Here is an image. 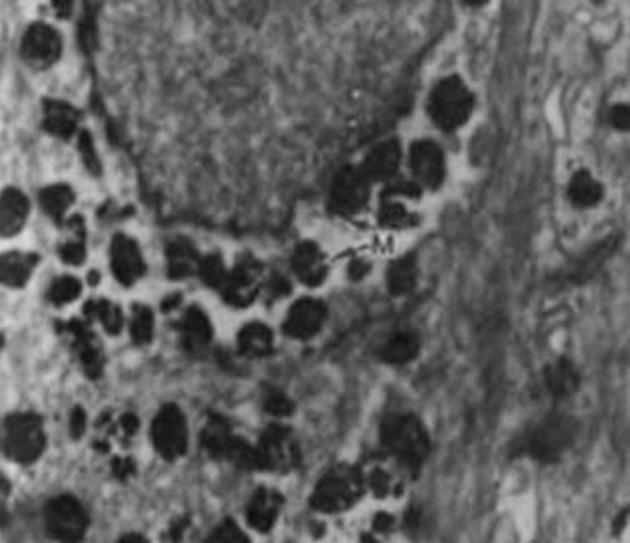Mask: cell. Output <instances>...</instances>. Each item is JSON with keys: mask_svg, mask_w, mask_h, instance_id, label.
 Segmentation results:
<instances>
[{"mask_svg": "<svg viewBox=\"0 0 630 543\" xmlns=\"http://www.w3.org/2000/svg\"><path fill=\"white\" fill-rule=\"evenodd\" d=\"M380 440L383 449L412 473H417L428 461L430 452L428 430L414 415L387 416L381 424Z\"/></svg>", "mask_w": 630, "mask_h": 543, "instance_id": "1", "label": "cell"}, {"mask_svg": "<svg viewBox=\"0 0 630 543\" xmlns=\"http://www.w3.org/2000/svg\"><path fill=\"white\" fill-rule=\"evenodd\" d=\"M578 434L576 422L566 415H551L539 425L532 426L517 440L513 452L527 456L542 464L558 462L563 454L570 449Z\"/></svg>", "mask_w": 630, "mask_h": 543, "instance_id": "2", "label": "cell"}, {"mask_svg": "<svg viewBox=\"0 0 630 543\" xmlns=\"http://www.w3.org/2000/svg\"><path fill=\"white\" fill-rule=\"evenodd\" d=\"M475 97L456 75L440 80L429 97V116L442 130L460 129L471 118Z\"/></svg>", "mask_w": 630, "mask_h": 543, "instance_id": "3", "label": "cell"}, {"mask_svg": "<svg viewBox=\"0 0 630 543\" xmlns=\"http://www.w3.org/2000/svg\"><path fill=\"white\" fill-rule=\"evenodd\" d=\"M365 491V477L353 466H337L315 486L310 505L322 513H341L359 501Z\"/></svg>", "mask_w": 630, "mask_h": 543, "instance_id": "4", "label": "cell"}, {"mask_svg": "<svg viewBox=\"0 0 630 543\" xmlns=\"http://www.w3.org/2000/svg\"><path fill=\"white\" fill-rule=\"evenodd\" d=\"M46 446L41 418L35 414H14L4 422L2 449L19 464H33Z\"/></svg>", "mask_w": 630, "mask_h": 543, "instance_id": "5", "label": "cell"}, {"mask_svg": "<svg viewBox=\"0 0 630 543\" xmlns=\"http://www.w3.org/2000/svg\"><path fill=\"white\" fill-rule=\"evenodd\" d=\"M260 471L290 473L300 464V449L290 428L282 425L268 426L263 432L260 444L256 446Z\"/></svg>", "mask_w": 630, "mask_h": 543, "instance_id": "6", "label": "cell"}, {"mask_svg": "<svg viewBox=\"0 0 630 543\" xmlns=\"http://www.w3.org/2000/svg\"><path fill=\"white\" fill-rule=\"evenodd\" d=\"M45 525L51 538L61 542H78L84 538L88 517L77 497H53L45 509Z\"/></svg>", "mask_w": 630, "mask_h": 543, "instance_id": "7", "label": "cell"}, {"mask_svg": "<svg viewBox=\"0 0 630 543\" xmlns=\"http://www.w3.org/2000/svg\"><path fill=\"white\" fill-rule=\"evenodd\" d=\"M151 440L156 452L167 461H175L187 452V420L177 405H165L158 412L151 425Z\"/></svg>", "mask_w": 630, "mask_h": 543, "instance_id": "8", "label": "cell"}, {"mask_svg": "<svg viewBox=\"0 0 630 543\" xmlns=\"http://www.w3.org/2000/svg\"><path fill=\"white\" fill-rule=\"evenodd\" d=\"M369 199V179L361 168L346 166L334 178L329 209L337 215H355L365 209Z\"/></svg>", "mask_w": 630, "mask_h": 543, "instance_id": "9", "label": "cell"}, {"mask_svg": "<svg viewBox=\"0 0 630 543\" xmlns=\"http://www.w3.org/2000/svg\"><path fill=\"white\" fill-rule=\"evenodd\" d=\"M63 41L53 26L35 23L27 27L21 41V56L36 70H45L60 59Z\"/></svg>", "mask_w": 630, "mask_h": 543, "instance_id": "10", "label": "cell"}, {"mask_svg": "<svg viewBox=\"0 0 630 543\" xmlns=\"http://www.w3.org/2000/svg\"><path fill=\"white\" fill-rule=\"evenodd\" d=\"M263 266L260 261L244 256L238 261L234 270L227 272L226 282L221 292L224 302L232 307H248L260 293Z\"/></svg>", "mask_w": 630, "mask_h": 543, "instance_id": "11", "label": "cell"}, {"mask_svg": "<svg viewBox=\"0 0 630 543\" xmlns=\"http://www.w3.org/2000/svg\"><path fill=\"white\" fill-rule=\"evenodd\" d=\"M410 169L420 185L426 189H439L446 177V161L439 144L429 139H420L410 146Z\"/></svg>", "mask_w": 630, "mask_h": 543, "instance_id": "12", "label": "cell"}, {"mask_svg": "<svg viewBox=\"0 0 630 543\" xmlns=\"http://www.w3.org/2000/svg\"><path fill=\"white\" fill-rule=\"evenodd\" d=\"M327 319V307L315 298H300L286 313L284 332L297 341H307L321 332Z\"/></svg>", "mask_w": 630, "mask_h": 543, "instance_id": "13", "label": "cell"}, {"mask_svg": "<svg viewBox=\"0 0 630 543\" xmlns=\"http://www.w3.org/2000/svg\"><path fill=\"white\" fill-rule=\"evenodd\" d=\"M110 270L124 286H132L144 272L143 254L136 241L126 234H116L110 242Z\"/></svg>", "mask_w": 630, "mask_h": 543, "instance_id": "14", "label": "cell"}, {"mask_svg": "<svg viewBox=\"0 0 630 543\" xmlns=\"http://www.w3.org/2000/svg\"><path fill=\"white\" fill-rule=\"evenodd\" d=\"M292 270L298 280L307 286H319L329 274V266L321 248L314 242H300L292 256Z\"/></svg>", "mask_w": 630, "mask_h": 543, "instance_id": "15", "label": "cell"}, {"mask_svg": "<svg viewBox=\"0 0 630 543\" xmlns=\"http://www.w3.org/2000/svg\"><path fill=\"white\" fill-rule=\"evenodd\" d=\"M400 158H402V151L397 139L380 142L365 158L361 169L369 181H387V179H392L395 173L398 171Z\"/></svg>", "mask_w": 630, "mask_h": 543, "instance_id": "16", "label": "cell"}, {"mask_svg": "<svg viewBox=\"0 0 630 543\" xmlns=\"http://www.w3.org/2000/svg\"><path fill=\"white\" fill-rule=\"evenodd\" d=\"M284 507V497L274 489L260 487L251 497L246 508V518L251 528L256 532L266 533L274 528L278 513Z\"/></svg>", "mask_w": 630, "mask_h": 543, "instance_id": "17", "label": "cell"}, {"mask_svg": "<svg viewBox=\"0 0 630 543\" xmlns=\"http://www.w3.org/2000/svg\"><path fill=\"white\" fill-rule=\"evenodd\" d=\"M68 331L72 332L75 349L78 353L85 374L90 379L100 378L104 371V354L100 351V345L97 343L96 335L78 320H72L68 323Z\"/></svg>", "mask_w": 630, "mask_h": 543, "instance_id": "18", "label": "cell"}, {"mask_svg": "<svg viewBox=\"0 0 630 543\" xmlns=\"http://www.w3.org/2000/svg\"><path fill=\"white\" fill-rule=\"evenodd\" d=\"M180 331L183 347L191 354H201L212 341L211 320L199 307H191L185 312Z\"/></svg>", "mask_w": 630, "mask_h": 543, "instance_id": "19", "label": "cell"}, {"mask_svg": "<svg viewBox=\"0 0 630 543\" xmlns=\"http://www.w3.org/2000/svg\"><path fill=\"white\" fill-rule=\"evenodd\" d=\"M43 108V128L57 138L70 139L82 118L80 110L63 100H46Z\"/></svg>", "mask_w": 630, "mask_h": 543, "instance_id": "20", "label": "cell"}, {"mask_svg": "<svg viewBox=\"0 0 630 543\" xmlns=\"http://www.w3.org/2000/svg\"><path fill=\"white\" fill-rule=\"evenodd\" d=\"M201 256L189 239L177 237L167 248L168 276L171 280H185L199 272Z\"/></svg>", "mask_w": 630, "mask_h": 543, "instance_id": "21", "label": "cell"}, {"mask_svg": "<svg viewBox=\"0 0 630 543\" xmlns=\"http://www.w3.org/2000/svg\"><path fill=\"white\" fill-rule=\"evenodd\" d=\"M29 215V201L21 190L7 189L2 193L0 231L2 236H15L25 227Z\"/></svg>", "mask_w": 630, "mask_h": 543, "instance_id": "22", "label": "cell"}, {"mask_svg": "<svg viewBox=\"0 0 630 543\" xmlns=\"http://www.w3.org/2000/svg\"><path fill=\"white\" fill-rule=\"evenodd\" d=\"M544 378H546L547 390L551 391L553 396L556 398H566L574 394L582 383L578 369L566 357H561L556 363L549 364L544 371Z\"/></svg>", "mask_w": 630, "mask_h": 543, "instance_id": "23", "label": "cell"}, {"mask_svg": "<svg viewBox=\"0 0 630 543\" xmlns=\"http://www.w3.org/2000/svg\"><path fill=\"white\" fill-rule=\"evenodd\" d=\"M234 438L236 435H232L229 422H226L221 415H212L202 430L201 444L211 457L226 459Z\"/></svg>", "mask_w": 630, "mask_h": 543, "instance_id": "24", "label": "cell"}, {"mask_svg": "<svg viewBox=\"0 0 630 543\" xmlns=\"http://www.w3.org/2000/svg\"><path fill=\"white\" fill-rule=\"evenodd\" d=\"M239 353L248 357L272 354L274 349V332L260 322L244 325L238 333Z\"/></svg>", "mask_w": 630, "mask_h": 543, "instance_id": "25", "label": "cell"}, {"mask_svg": "<svg viewBox=\"0 0 630 543\" xmlns=\"http://www.w3.org/2000/svg\"><path fill=\"white\" fill-rule=\"evenodd\" d=\"M36 254L31 252H7L2 256V283L9 288H23L36 268Z\"/></svg>", "mask_w": 630, "mask_h": 543, "instance_id": "26", "label": "cell"}, {"mask_svg": "<svg viewBox=\"0 0 630 543\" xmlns=\"http://www.w3.org/2000/svg\"><path fill=\"white\" fill-rule=\"evenodd\" d=\"M571 203L578 209H590L604 199V187L586 169L576 171L568 187Z\"/></svg>", "mask_w": 630, "mask_h": 543, "instance_id": "27", "label": "cell"}, {"mask_svg": "<svg viewBox=\"0 0 630 543\" xmlns=\"http://www.w3.org/2000/svg\"><path fill=\"white\" fill-rule=\"evenodd\" d=\"M418 351H420V343H418V337L416 333L400 332V333L393 335L392 339L383 345L380 357L381 361L387 364L400 366V364H407V363L414 361Z\"/></svg>", "mask_w": 630, "mask_h": 543, "instance_id": "28", "label": "cell"}, {"mask_svg": "<svg viewBox=\"0 0 630 543\" xmlns=\"http://www.w3.org/2000/svg\"><path fill=\"white\" fill-rule=\"evenodd\" d=\"M390 293L395 296L410 293L417 283V262L414 256H405L395 261L387 276Z\"/></svg>", "mask_w": 630, "mask_h": 543, "instance_id": "29", "label": "cell"}, {"mask_svg": "<svg viewBox=\"0 0 630 543\" xmlns=\"http://www.w3.org/2000/svg\"><path fill=\"white\" fill-rule=\"evenodd\" d=\"M73 200H75L73 190L68 185H63V183L46 187V189L41 190V193H39V203H41L43 210L57 222H60L61 219L65 217V213L68 212Z\"/></svg>", "mask_w": 630, "mask_h": 543, "instance_id": "30", "label": "cell"}, {"mask_svg": "<svg viewBox=\"0 0 630 543\" xmlns=\"http://www.w3.org/2000/svg\"><path fill=\"white\" fill-rule=\"evenodd\" d=\"M87 317H94L102 323V327L106 329L110 335H118L124 327V315L120 312V308L108 302V300H90L84 308Z\"/></svg>", "mask_w": 630, "mask_h": 543, "instance_id": "31", "label": "cell"}, {"mask_svg": "<svg viewBox=\"0 0 630 543\" xmlns=\"http://www.w3.org/2000/svg\"><path fill=\"white\" fill-rule=\"evenodd\" d=\"M131 339L138 345H146L153 341L155 333V317L153 312L144 305H134L132 308Z\"/></svg>", "mask_w": 630, "mask_h": 543, "instance_id": "32", "label": "cell"}, {"mask_svg": "<svg viewBox=\"0 0 630 543\" xmlns=\"http://www.w3.org/2000/svg\"><path fill=\"white\" fill-rule=\"evenodd\" d=\"M612 246H615V241H614V239L605 241V242L598 244L594 251H590V252L576 264L574 272H570L571 282H574V283H583L584 280H588V276L594 274L596 266L602 264L604 258H606V256L610 254Z\"/></svg>", "mask_w": 630, "mask_h": 543, "instance_id": "33", "label": "cell"}, {"mask_svg": "<svg viewBox=\"0 0 630 543\" xmlns=\"http://www.w3.org/2000/svg\"><path fill=\"white\" fill-rule=\"evenodd\" d=\"M80 295L82 283L75 276H61L49 286L48 300L57 307L72 303Z\"/></svg>", "mask_w": 630, "mask_h": 543, "instance_id": "34", "label": "cell"}, {"mask_svg": "<svg viewBox=\"0 0 630 543\" xmlns=\"http://www.w3.org/2000/svg\"><path fill=\"white\" fill-rule=\"evenodd\" d=\"M199 274H201L203 283L207 284V286L221 290L227 278V272L226 268H224L222 258L219 254H209L207 258H203L201 261Z\"/></svg>", "mask_w": 630, "mask_h": 543, "instance_id": "35", "label": "cell"}, {"mask_svg": "<svg viewBox=\"0 0 630 543\" xmlns=\"http://www.w3.org/2000/svg\"><path fill=\"white\" fill-rule=\"evenodd\" d=\"M263 408L266 414L274 415V416H288L294 414L295 405L285 393L270 388L263 396Z\"/></svg>", "mask_w": 630, "mask_h": 543, "instance_id": "36", "label": "cell"}, {"mask_svg": "<svg viewBox=\"0 0 630 543\" xmlns=\"http://www.w3.org/2000/svg\"><path fill=\"white\" fill-rule=\"evenodd\" d=\"M380 224L392 229H402L410 225V213L402 203L385 201L381 205Z\"/></svg>", "mask_w": 630, "mask_h": 543, "instance_id": "37", "label": "cell"}, {"mask_svg": "<svg viewBox=\"0 0 630 543\" xmlns=\"http://www.w3.org/2000/svg\"><path fill=\"white\" fill-rule=\"evenodd\" d=\"M78 149H80V154H82V159H84V165L87 166V169H88L92 175H100V159H98V156H97L94 141H92V136H90L88 130H84V132L80 134Z\"/></svg>", "mask_w": 630, "mask_h": 543, "instance_id": "38", "label": "cell"}, {"mask_svg": "<svg viewBox=\"0 0 630 543\" xmlns=\"http://www.w3.org/2000/svg\"><path fill=\"white\" fill-rule=\"evenodd\" d=\"M212 542H246L248 537L239 530L234 521L226 520L221 527L215 528L214 533L209 537Z\"/></svg>", "mask_w": 630, "mask_h": 543, "instance_id": "39", "label": "cell"}, {"mask_svg": "<svg viewBox=\"0 0 630 543\" xmlns=\"http://www.w3.org/2000/svg\"><path fill=\"white\" fill-rule=\"evenodd\" d=\"M58 252H60V258L63 262L72 264V266H80L84 262L85 254H87L84 239L65 242Z\"/></svg>", "mask_w": 630, "mask_h": 543, "instance_id": "40", "label": "cell"}, {"mask_svg": "<svg viewBox=\"0 0 630 543\" xmlns=\"http://www.w3.org/2000/svg\"><path fill=\"white\" fill-rule=\"evenodd\" d=\"M80 43L87 53H90L97 45L96 17L94 14H84L82 23H80Z\"/></svg>", "mask_w": 630, "mask_h": 543, "instance_id": "41", "label": "cell"}, {"mask_svg": "<svg viewBox=\"0 0 630 543\" xmlns=\"http://www.w3.org/2000/svg\"><path fill=\"white\" fill-rule=\"evenodd\" d=\"M390 476L381 469H375L369 476V486L377 497H387L390 491Z\"/></svg>", "mask_w": 630, "mask_h": 543, "instance_id": "42", "label": "cell"}, {"mask_svg": "<svg viewBox=\"0 0 630 543\" xmlns=\"http://www.w3.org/2000/svg\"><path fill=\"white\" fill-rule=\"evenodd\" d=\"M610 122L612 126L618 130L629 129L630 124V110L629 106L625 104H618V106L612 107L610 110Z\"/></svg>", "mask_w": 630, "mask_h": 543, "instance_id": "43", "label": "cell"}, {"mask_svg": "<svg viewBox=\"0 0 630 543\" xmlns=\"http://www.w3.org/2000/svg\"><path fill=\"white\" fill-rule=\"evenodd\" d=\"M387 195H407V197H418L420 195V187L417 185L416 181H408V179H398L397 183L390 185L387 189Z\"/></svg>", "mask_w": 630, "mask_h": 543, "instance_id": "44", "label": "cell"}, {"mask_svg": "<svg viewBox=\"0 0 630 543\" xmlns=\"http://www.w3.org/2000/svg\"><path fill=\"white\" fill-rule=\"evenodd\" d=\"M87 428V414L80 406H77L70 415V434L73 438H80Z\"/></svg>", "mask_w": 630, "mask_h": 543, "instance_id": "45", "label": "cell"}, {"mask_svg": "<svg viewBox=\"0 0 630 543\" xmlns=\"http://www.w3.org/2000/svg\"><path fill=\"white\" fill-rule=\"evenodd\" d=\"M112 473L119 479H128L129 476L136 473V466L131 459H114L112 462Z\"/></svg>", "mask_w": 630, "mask_h": 543, "instance_id": "46", "label": "cell"}, {"mask_svg": "<svg viewBox=\"0 0 630 543\" xmlns=\"http://www.w3.org/2000/svg\"><path fill=\"white\" fill-rule=\"evenodd\" d=\"M120 425H122V430L128 434V435H134L139 428V418L134 414L122 415L120 418Z\"/></svg>", "mask_w": 630, "mask_h": 543, "instance_id": "47", "label": "cell"}, {"mask_svg": "<svg viewBox=\"0 0 630 543\" xmlns=\"http://www.w3.org/2000/svg\"><path fill=\"white\" fill-rule=\"evenodd\" d=\"M268 290H270L272 296L278 298V296L290 293V283H286L284 278H274V280L270 282V284H268Z\"/></svg>", "mask_w": 630, "mask_h": 543, "instance_id": "48", "label": "cell"}, {"mask_svg": "<svg viewBox=\"0 0 630 543\" xmlns=\"http://www.w3.org/2000/svg\"><path fill=\"white\" fill-rule=\"evenodd\" d=\"M368 272L369 264L368 262H365V261H353V262H351V266H349V274H351V278H353V280H359V278H363V276H365V274H367Z\"/></svg>", "mask_w": 630, "mask_h": 543, "instance_id": "49", "label": "cell"}, {"mask_svg": "<svg viewBox=\"0 0 630 543\" xmlns=\"http://www.w3.org/2000/svg\"><path fill=\"white\" fill-rule=\"evenodd\" d=\"M393 527V518L390 517V515H378L377 518H375V521H373V528L377 530V532H388V530H392Z\"/></svg>", "mask_w": 630, "mask_h": 543, "instance_id": "50", "label": "cell"}, {"mask_svg": "<svg viewBox=\"0 0 630 543\" xmlns=\"http://www.w3.org/2000/svg\"><path fill=\"white\" fill-rule=\"evenodd\" d=\"M55 9L60 14L61 17H67L72 12L73 7L72 4H68V2H58V4H55Z\"/></svg>", "mask_w": 630, "mask_h": 543, "instance_id": "51", "label": "cell"}, {"mask_svg": "<svg viewBox=\"0 0 630 543\" xmlns=\"http://www.w3.org/2000/svg\"><path fill=\"white\" fill-rule=\"evenodd\" d=\"M88 282H90V284L98 283V282H100V274L97 272H90V274H88Z\"/></svg>", "mask_w": 630, "mask_h": 543, "instance_id": "52", "label": "cell"}]
</instances>
